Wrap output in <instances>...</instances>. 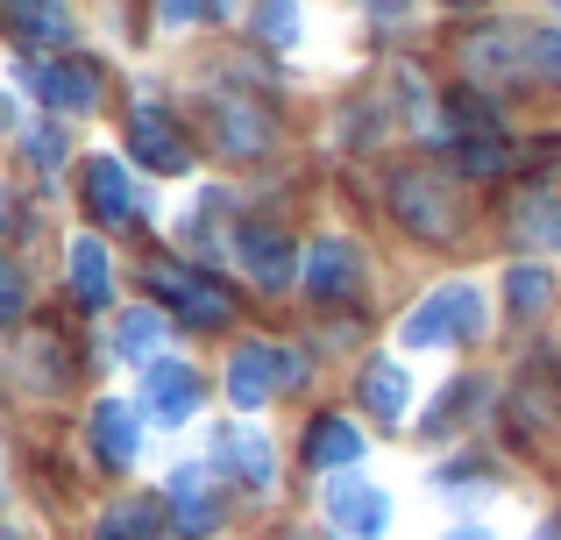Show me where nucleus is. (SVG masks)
<instances>
[{
    "instance_id": "obj_1",
    "label": "nucleus",
    "mask_w": 561,
    "mask_h": 540,
    "mask_svg": "<svg viewBox=\"0 0 561 540\" xmlns=\"http://www.w3.org/2000/svg\"><path fill=\"white\" fill-rule=\"evenodd\" d=\"M477 334H483V291L469 277H455V285H434L412 306L398 342L405 348H448V342H477Z\"/></svg>"
},
{
    "instance_id": "obj_2",
    "label": "nucleus",
    "mask_w": 561,
    "mask_h": 540,
    "mask_svg": "<svg viewBox=\"0 0 561 540\" xmlns=\"http://www.w3.org/2000/svg\"><path fill=\"white\" fill-rule=\"evenodd\" d=\"M391 214L398 228H412L420 242H448L455 228H462V199H455V185L440 179V171H391Z\"/></svg>"
},
{
    "instance_id": "obj_3",
    "label": "nucleus",
    "mask_w": 561,
    "mask_h": 540,
    "mask_svg": "<svg viewBox=\"0 0 561 540\" xmlns=\"http://www.w3.org/2000/svg\"><path fill=\"white\" fill-rule=\"evenodd\" d=\"M150 291L185 320V328H228V313H234L228 285H214V277L192 271V264H157L150 271Z\"/></svg>"
},
{
    "instance_id": "obj_4",
    "label": "nucleus",
    "mask_w": 561,
    "mask_h": 540,
    "mask_svg": "<svg viewBox=\"0 0 561 540\" xmlns=\"http://www.w3.org/2000/svg\"><path fill=\"white\" fill-rule=\"evenodd\" d=\"M469 79L497 85V79H526V57H519V22H477L462 43H455Z\"/></svg>"
},
{
    "instance_id": "obj_5",
    "label": "nucleus",
    "mask_w": 561,
    "mask_h": 540,
    "mask_svg": "<svg viewBox=\"0 0 561 540\" xmlns=\"http://www.w3.org/2000/svg\"><path fill=\"white\" fill-rule=\"evenodd\" d=\"M328 527L342 540H377L391 527V498H383L370 476H334L328 484Z\"/></svg>"
},
{
    "instance_id": "obj_6",
    "label": "nucleus",
    "mask_w": 561,
    "mask_h": 540,
    "mask_svg": "<svg viewBox=\"0 0 561 540\" xmlns=\"http://www.w3.org/2000/svg\"><path fill=\"white\" fill-rule=\"evenodd\" d=\"M28 85H36V100L50 114H93L100 107V71L85 57H43V65H28Z\"/></svg>"
},
{
    "instance_id": "obj_7",
    "label": "nucleus",
    "mask_w": 561,
    "mask_h": 540,
    "mask_svg": "<svg viewBox=\"0 0 561 540\" xmlns=\"http://www.w3.org/2000/svg\"><path fill=\"white\" fill-rule=\"evenodd\" d=\"M234 256H242V271L256 277L263 291H285L291 277H299V250H291V235L271 228V221H242L234 228Z\"/></svg>"
},
{
    "instance_id": "obj_8",
    "label": "nucleus",
    "mask_w": 561,
    "mask_h": 540,
    "mask_svg": "<svg viewBox=\"0 0 561 540\" xmlns=\"http://www.w3.org/2000/svg\"><path fill=\"white\" fill-rule=\"evenodd\" d=\"M271 136H277V122H271V107H263V100L214 93V142L228 157H263V150H271Z\"/></svg>"
},
{
    "instance_id": "obj_9",
    "label": "nucleus",
    "mask_w": 561,
    "mask_h": 540,
    "mask_svg": "<svg viewBox=\"0 0 561 540\" xmlns=\"http://www.w3.org/2000/svg\"><path fill=\"white\" fill-rule=\"evenodd\" d=\"M164 505H171V527L185 540H206L220 527V498H214V470L206 462H185V470H171L164 484Z\"/></svg>"
},
{
    "instance_id": "obj_10",
    "label": "nucleus",
    "mask_w": 561,
    "mask_h": 540,
    "mask_svg": "<svg viewBox=\"0 0 561 540\" xmlns=\"http://www.w3.org/2000/svg\"><path fill=\"white\" fill-rule=\"evenodd\" d=\"M142 405H150L157 427H185L192 413H199V370L179 356H157L150 377H142Z\"/></svg>"
},
{
    "instance_id": "obj_11",
    "label": "nucleus",
    "mask_w": 561,
    "mask_h": 540,
    "mask_svg": "<svg viewBox=\"0 0 561 540\" xmlns=\"http://www.w3.org/2000/svg\"><path fill=\"white\" fill-rule=\"evenodd\" d=\"M128 150H136L150 171H164V179L192 171V142H185V128L171 122L164 107H136L128 114Z\"/></svg>"
},
{
    "instance_id": "obj_12",
    "label": "nucleus",
    "mask_w": 561,
    "mask_h": 540,
    "mask_svg": "<svg viewBox=\"0 0 561 540\" xmlns=\"http://www.w3.org/2000/svg\"><path fill=\"white\" fill-rule=\"evenodd\" d=\"M79 185H85V214H93L100 228L136 221V179H128V164H122V157H85Z\"/></svg>"
},
{
    "instance_id": "obj_13",
    "label": "nucleus",
    "mask_w": 561,
    "mask_h": 540,
    "mask_svg": "<svg viewBox=\"0 0 561 540\" xmlns=\"http://www.w3.org/2000/svg\"><path fill=\"white\" fill-rule=\"evenodd\" d=\"M356 285H363L356 242L328 235V242H313V250H306V291H313V299H356Z\"/></svg>"
},
{
    "instance_id": "obj_14",
    "label": "nucleus",
    "mask_w": 561,
    "mask_h": 540,
    "mask_svg": "<svg viewBox=\"0 0 561 540\" xmlns=\"http://www.w3.org/2000/svg\"><path fill=\"white\" fill-rule=\"evenodd\" d=\"M93 456L107 462V470H128V462L142 456V420L128 399H100L93 405Z\"/></svg>"
},
{
    "instance_id": "obj_15",
    "label": "nucleus",
    "mask_w": 561,
    "mask_h": 540,
    "mask_svg": "<svg viewBox=\"0 0 561 540\" xmlns=\"http://www.w3.org/2000/svg\"><path fill=\"white\" fill-rule=\"evenodd\" d=\"M271 384H277V348L271 342H242L228 356V405L256 413V405L271 399Z\"/></svg>"
},
{
    "instance_id": "obj_16",
    "label": "nucleus",
    "mask_w": 561,
    "mask_h": 540,
    "mask_svg": "<svg viewBox=\"0 0 561 540\" xmlns=\"http://www.w3.org/2000/svg\"><path fill=\"white\" fill-rule=\"evenodd\" d=\"M363 413L383 420V427H398V420L412 413V377L398 356H377L370 370H363Z\"/></svg>"
},
{
    "instance_id": "obj_17",
    "label": "nucleus",
    "mask_w": 561,
    "mask_h": 540,
    "mask_svg": "<svg viewBox=\"0 0 561 540\" xmlns=\"http://www.w3.org/2000/svg\"><path fill=\"white\" fill-rule=\"evenodd\" d=\"M306 462L313 470H356L363 462V427L342 413H320L313 427H306Z\"/></svg>"
},
{
    "instance_id": "obj_18",
    "label": "nucleus",
    "mask_w": 561,
    "mask_h": 540,
    "mask_svg": "<svg viewBox=\"0 0 561 540\" xmlns=\"http://www.w3.org/2000/svg\"><path fill=\"white\" fill-rule=\"evenodd\" d=\"M0 28L22 43H65L71 14H65V0H0Z\"/></svg>"
},
{
    "instance_id": "obj_19",
    "label": "nucleus",
    "mask_w": 561,
    "mask_h": 540,
    "mask_svg": "<svg viewBox=\"0 0 561 540\" xmlns=\"http://www.w3.org/2000/svg\"><path fill=\"white\" fill-rule=\"evenodd\" d=\"M214 456H220V470H234L249 491H271V441H263L256 427H220Z\"/></svg>"
},
{
    "instance_id": "obj_20",
    "label": "nucleus",
    "mask_w": 561,
    "mask_h": 540,
    "mask_svg": "<svg viewBox=\"0 0 561 540\" xmlns=\"http://www.w3.org/2000/svg\"><path fill=\"white\" fill-rule=\"evenodd\" d=\"M71 299L85 306V313H100V306L114 299V271H107V250H100L93 235L71 242Z\"/></svg>"
},
{
    "instance_id": "obj_21",
    "label": "nucleus",
    "mask_w": 561,
    "mask_h": 540,
    "mask_svg": "<svg viewBox=\"0 0 561 540\" xmlns=\"http://www.w3.org/2000/svg\"><path fill=\"white\" fill-rule=\"evenodd\" d=\"M164 313L157 306H128L122 320H114V356L122 363H157V348H164Z\"/></svg>"
},
{
    "instance_id": "obj_22",
    "label": "nucleus",
    "mask_w": 561,
    "mask_h": 540,
    "mask_svg": "<svg viewBox=\"0 0 561 540\" xmlns=\"http://www.w3.org/2000/svg\"><path fill=\"white\" fill-rule=\"evenodd\" d=\"M164 527H171V513H164L157 498H122L107 519H100V533H93V540H157Z\"/></svg>"
},
{
    "instance_id": "obj_23",
    "label": "nucleus",
    "mask_w": 561,
    "mask_h": 540,
    "mask_svg": "<svg viewBox=\"0 0 561 540\" xmlns=\"http://www.w3.org/2000/svg\"><path fill=\"white\" fill-rule=\"evenodd\" d=\"M512 228H519V242H534V250H561V193H526L519 207H512Z\"/></svg>"
},
{
    "instance_id": "obj_24",
    "label": "nucleus",
    "mask_w": 561,
    "mask_h": 540,
    "mask_svg": "<svg viewBox=\"0 0 561 540\" xmlns=\"http://www.w3.org/2000/svg\"><path fill=\"white\" fill-rule=\"evenodd\" d=\"M519 57H526V79L561 85V28H548V22H519Z\"/></svg>"
},
{
    "instance_id": "obj_25",
    "label": "nucleus",
    "mask_w": 561,
    "mask_h": 540,
    "mask_svg": "<svg viewBox=\"0 0 561 540\" xmlns=\"http://www.w3.org/2000/svg\"><path fill=\"white\" fill-rule=\"evenodd\" d=\"M548 299H554V277L540 271V264H512V271H505V306H512L519 320L548 313Z\"/></svg>"
},
{
    "instance_id": "obj_26",
    "label": "nucleus",
    "mask_w": 561,
    "mask_h": 540,
    "mask_svg": "<svg viewBox=\"0 0 561 540\" xmlns=\"http://www.w3.org/2000/svg\"><path fill=\"white\" fill-rule=\"evenodd\" d=\"M455 157H462L469 179H491V171H505V164H512V150H505L497 136H455Z\"/></svg>"
},
{
    "instance_id": "obj_27",
    "label": "nucleus",
    "mask_w": 561,
    "mask_h": 540,
    "mask_svg": "<svg viewBox=\"0 0 561 540\" xmlns=\"http://www.w3.org/2000/svg\"><path fill=\"white\" fill-rule=\"evenodd\" d=\"M256 36L263 43H299V8H291V0H256Z\"/></svg>"
},
{
    "instance_id": "obj_28",
    "label": "nucleus",
    "mask_w": 561,
    "mask_h": 540,
    "mask_svg": "<svg viewBox=\"0 0 561 540\" xmlns=\"http://www.w3.org/2000/svg\"><path fill=\"white\" fill-rule=\"evenodd\" d=\"M22 306H28L22 271H14V264H0V328H8V320H22Z\"/></svg>"
},
{
    "instance_id": "obj_29",
    "label": "nucleus",
    "mask_w": 561,
    "mask_h": 540,
    "mask_svg": "<svg viewBox=\"0 0 561 540\" xmlns=\"http://www.w3.org/2000/svg\"><path fill=\"white\" fill-rule=\"evenodd\" d=\"M157 14H164V28H192L214 14V0H157Z\"/></svg>"
},
{
    "instance_id": "obj_30",
    "label": "nucleus",
    "mask_w": 561,
    "mask_h": 540,
    "mask_svg": "<svg viewBox=\"0 0 561 540\" xmlns=\"http://www.w3.org/2000/svg\"><path fill=\"white\" fill-rule=\"evenodd\" d=\"M28 157H36V164H57V157H65V136H57V128H36V142H28Z\"/></svg>"
},
{
    "instance_id": "obj_31",
    "label": "nucleus",
    "mask_w": 561,
    "mask_h": 540,
    "mask_svg": "<svg viewBox=\"0 0 561 540\" xmlns=\"http://www.w3.org/2000/svg\"><path fill=\"white\" fill-rule=\"evenodd\" d=\"M363 8H370V22H398V14H405L412 0H363Z\"/></svg>"
},
{
    "instance_id": "obj_32",
    "label": "nucleus",
    "mask_w": 561,
    "mask_h": 540,
    "mask_svg": "<svg viewBox=\"0 0 561 540\" xmlns=\"http://www.w3.org/2000/svg\"><path fill=\"white\" fill-rule=\"evenodd\" d=\"M440 540H491L483 527H455V533H440Z\"/></svg>"
},
{
    "instance_id": "obj_33",
    "label": "nucleus",
    "mask_w": 561,
    "mask_h": 540,
    "mask_svg": "<svg viewBox=\"0 0 561 540\" xmlns=\"http://www.w3.org/2000/svg\"><path fill=\"white\" fill-rule=\"evenodd\" d=\"M8 114H14V107H8V93H0V122H8Z\"/></svg>"
},
{
    "instance_id": "obj_34",
    "label": "nucleus",
    "mask_w": 561,
    "mask_h": 540,
    "mask_svg": "<svg viewBox=\"0 0 561 540\" xmlns=\"http://www.w3.org/2000/svg\"><path fill=\"white\" fill-rule=\"evenodd\" d=\"M0 540H28V533H0Z\"/></svg>"
},
{
    "instance_id": "obj_35",
    "label": "nucleus",
    "mask_w": 561,
    "mask_h": 540,
    "mask_svg": "<svg viewBox=\"0 0 561 540\" xmlns=\"http://www.w3.org/2000/svg\"><path fill=\"white\" fill-rule=\"evenodd\" d=\"M455 8H477V0H455Z\"/></svg>"
},
{
    "instance_id": "obj_36",
    "label": "nucleus",
    "mask_w": 561,
    "mask_h": 540,
    "mask_svg": "<svg viewBox=\"0 0 561 540\" xmlns=\"http://www.w3.org/2000/svg\"><path fill=\"white\" fill-rule=\"evenodd\" d=\"M285 540H306V533H285Z\"/></svg>"
}]
</instances>
